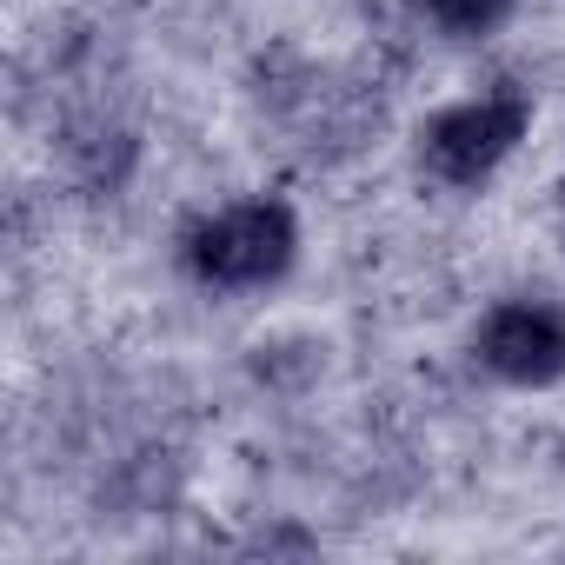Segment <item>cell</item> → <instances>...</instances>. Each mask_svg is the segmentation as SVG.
<instances>
[{"label": "cell", "mask_w": 565, "mask_h": 565, "mask_svg": "<svg viewBox=\"0 0 565 565\" xmlns=\"http://www.w3.org/2000/svg\"><path fill=\"white\" fill-rule=\"evenodd\" d=\"M186 259H193V273L206 279V287H259V279H273L294 259V220L273 200L226 206V213H213L193 233Z\"/></svg>", "instance_id": "1"}, {"label": "cell", "mask_w": 565, "mask_h": 565, "mask_svg": "<svg viewBox=\"0 0 565 565\" xmlns=\"http://www.w3.org/2000/svg\"><path fill=\"white\" fill-rule=\"evenodd\" d=\"M525 120H532V107H525L519 94H479V100L446 107V114L426 127V147H419V153H426V167H433L439 180L472 186V180H486V173L519 147Z\"/></svg>", "instance_id": "2"}, {"label": "cell", "mask_w": 565, "mask_h": 565, "mask_svg": "<svg viewBox=\"0 0 565 565\" xmlns=\"http://www.w3.org/2000/svg\"><path fill=\"white\" fill-rule=\"evenodd\" d=\"M479 360L512 380V386H545L565 373V313L545 300H512L499 313H486L479 327Z\"/></svg>", "instance_id": "3"}, {"label": "cell", "mask_w": 565, "mask_h": 565, "mask_svg": "<svg viewBox=\"0 0 565 565\" xmlns=\"http://www.w3.org/2000/svg\"><path fill=\"white\" fill-rule=\"evenodd\" d=\"M413 8L433 21V28H446V34H479V28H492L512 0H413Z\"/></svg>", "instance_id": "4"}]
</instances>
